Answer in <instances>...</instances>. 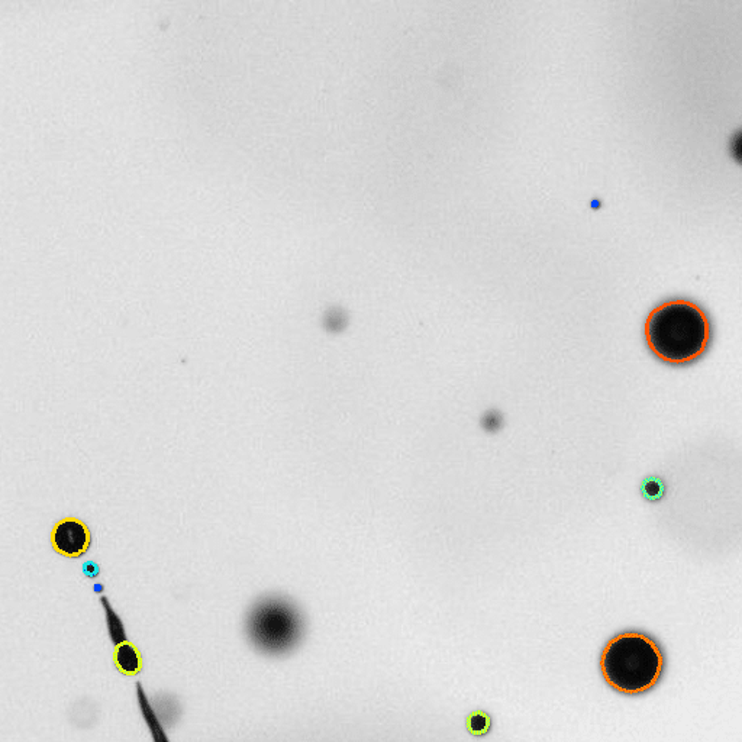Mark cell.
Here are the masks:
<instances>
[{
	"instance_id": "obj_1",
	"label": "cell",
	"mask_w": 742,
	"mask_h": 742,
	"mask_svg": "<svg viewBox=\"0 0 742 742\" xmlns=\"http://www.w3.org/2000/svg\"><path fill=\"white\" fill-rule=\"evenodd\" d=\"M644 332L651 353L670 366L695 363L706 353L712 338L708 314L685 299L667 300L654 308Z\"/></svg>"
},
{
	"instance_id": "obj_2",
	"label": "cell",
	"mask_w": 742,
	"mask_h": 742,
	"mask_svg": "<svg viewBox=\"0 0 742 742\" xmlns=\"http://www.w3.org/2000/svg\"><path fill=\"white\" fill-rule=\"evenodd\" d=\"M666 658L660 645L644 632H622L611 638L600 656L603 679L622 695L650 692L663 676Z\"/></svg>"
},
{
	"instance_id": "obj_3",
	"label": "cell",
	"mask_w": 742,
	"mask_h": 742,
	"mask_svg": "<svg viewBox=\"0 0 742 742\" xmlns=\"http://www.w3.org/2000/svg\"><path fill=\"white\" fill-rule=\"evenodd\" d=\"M251 643L267 654L292 650L302 635V618L292 603L280 598L258 602L247 619Z\"/></svg>"
},
{
	"instance_id": "obj_4",
	"label": "cell",
	"mask_w": 742,
	"mask_h": 742,
	"mask_svg": "<svg viewBox=\"0 0 742 742\" xmlns=\"http://www.w3.org/2000/svg\"><path fill=\"white\" fill-rule=\"evenodd\" d=\"M51 544L60 556L79 558L85 556L92 545V534L85 522L80 519H61L51 532Z\"/></svg>"
},
{
	"instance_id": "obj_5",
	"label": "cell",
	"mask_w": 742,
	"mask_h": 742,
	"mask_svg": "<svg viewBox=\"0 0 742 742\" xmlns=\"http://www.w3.org/2000/svg\"><path fill=\"white\" fill-rule=\"evenodd\" d=\"M115 664L124 674H137L141 669V657L134 645L124 643L116 648Z\"/></svg>"
},
{
	"instance_id": "obj_6",
	"label": "cell",
	"mask_w": 742,
	"mask_h": 742,
	"mask_svg": "<svg viewBox=\"0 0 742 742\" xmlns=\"http://www.w3.org/2000/svg\"><path fill=\"white\" fill-rule=\"evenodd\" d=\"M467 729L473 737H485L492 729V718L483 711L471 712L467 718Z\"/></svg>"
}]
</instances>
